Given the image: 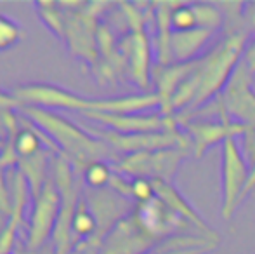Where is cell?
I'll list each match as a JSON object with an SVG mask.
<instances>
[{
    "label": "cell",
    "instance_id": "1",
    "mask_svg": "<svg viewBox=\"0 0 255 254\" xmlns=\"http://www.w3.org/2000/svg\"><path fill=\"white\" fill-rule=\"evenodd\" d=\"M21 113L33 126H37L59 150V157L78 166H91L108 157H113V150L101 139L94 138L91 132L80 129L57 112L37 106H21Z\"/></svg>",
    "mask_w": 255,
    "mask_h": 254
},
{
    "label": "cell",
    "instance_id": "2",
    "mask_svg": "<svg viewBox=\"0 0 255 254\" xmlns=\"http://www.w3.org/2000/svg\"><path fill=\"white\" fill-rule=\"evenodd\" d=\"M250 173L252 169L243 155L238 138L226 139L221 145V209L224 220H231L238 206L243 202Z\"/></svg>",
    "mask_w": 255,
    "mask_h": 254
},
{
    "label": "cell",
    "instance_id": "3",
    "mask_svg": "<svg viewBox=\"0 0 255 254\" xmlns=\"http://www.w3.org/2000/svg\"><path fill=\"white\" fill-rule=\"evenodd\" d=\"M219 117H177L179 127L191 141V150L196 159L215 145H222L229 138H242L249 127L233 122L222 106L219 96Z\"/></svg>",
    "mask_w": 255,
    "mask_h": 254
},
{
    "label": "cell",
    "instance_id": "4",
    "mask_svg": "<svg viewBox=\"0 0 255 254\" xmlns=\"http://www.w3.org/2000/svg\"><path fill=\"white\" fill-rule=\"evenodd\" d=\"M186 148H163L154 152H139L122 157L113 171L127 178H146L172 183L181 164L189 155Z\"/></svg>",
    "mask_w": 255,
    "mask_h": 254
},
{
    "label": "cell",
    "instance_id": "5",
    "mask_svg": "<svg viewBox=\"0 0 255 254\" xmlns=\"http://www.w3.org/2000/svg\"><path fill=\"white\" fill-rule=\"evenodd\" d=\"M52 178L61 193V213L54 230V246H56V254H68L71 242V221L80 199L73 183L71 164L64 157H56L52 160Z\"/></svg>",
    "mask_w": 255,
    "mask_h": 254
},
{
    "label": "cell",
    "instance_id": "6",
    "mask_svg": "<svg viewBox=\"0 0 255 254\" xmlns=\"http://www.w3.org/2000/svg\"><path fill=\"white\" fill-rule=\"evenodd\" d=\"M252 80L254 73L242 59L221 94L228 117L245 127H255V89Z\"/></svg>",
    "mask_w": 255,
    "mask_h": 254
},
{
    "label": "cell",
    "instance_id": "7",
    "mask_svg": "<svg viewBox=\"0 0 255 254\" xmlns=\"http://www.w3.org/2000/svg\"><path fill=\"white\" fill-rule=\"evenodd\" d=\"M89 120L110 131L120 134H151V132L177 131V115H165L161 112L125 113V115H108V113H84Z\"/></svg>",
    "mask_w": 255,
    "mask_h": 254
},
{
    "label": "cell",
    "instance_id": "8",
    "mask_svg": "<svg viewBox=\"0 0 255 254\" xmlns=\"http://www.w3.org/2000/svg\"><path fill=\"white\" fill-rule=\"evenodd\" d=\"M61 213V193L54 181L52 174L45 183L44 190L35 199V211L31 216L30 234H28L26 249L30 253L42 251L44 244L49 241L51 234L54 235L57 220Z\"/></svg>",
    "mask_w": 255,
    "mask_h": 254
},
{
    "label": "cell",
    "instance_id": "9",
    "mask_svg": "<svg viewBox=\"0 0 255 254\" xmlns=\"http://www.w3.org/2000/svg\"><path fill=\"white\" fill-rule=\"evenodd\" d=\"M122 59H125L127 71L130 73V78L141 89H148L151 82L149 63H151V44L146 37L144 30L130 31V35L124 38L120 45Z\"/></svg>",
    "mask_w": 255,
    "mask_h": 254
},
{
    "label": "cell",
    "instance_id": "10",
    "mask_svg": "<svg viewBox=\"0 0 255 254\" xmlns=\"http://www.w3.org/2000/svg\"><path fill=\"white\" fill-rule=\"evenodd\" d=\"M214 31L195 28L189 31H172L170 35V54L172 63H193L203 58L215 38ZM214 45V44H212Z\"/></svg>",
    "mask_w": 255,
    "mask_h": 254
},
{
    "label": "cell",
    "instance_id": "11",
    "mask_svg": "<svg viewBox=\"0 0 255 254\" xmlns=\"http://www.w3.org/2000/svg\"><path fill=\"white\" fill-rule=\"evenodd\" d=\"M153 185H154L156 197L168 207V209H172L175 214H179V216L184 218L186 221H189V223L198 228L202 234L208 235V237H217V234H215L202 218H200V214L186 202V199L179 193V190L174 185L167 183V181H160V180H153Z\"/></svg>",
    "mask_w": 255,
    "mask_h": 254
},
{
    "label": "cell",
    "instance_id": "12",
    "mask_svg": "<svg viewBox=\"0 0 255 254\" xmlns=\"http://www.w3.org/2000/svg\"><path fill=\"white\" fill-rule=\"evenodd\" d=\"M26 180L17 171L16 176H14L12 187H10V192H12V213H10L9 223L5 225L3 232L0 234V254H10L12 244L16 241V235L19 232L21 223H23V213L24 206H26Z\"/></svg>",
    "mask_w": 255,
    "mask_h": 254
},
{
    "label": "cell",
    "instance_id": "13",
    "mask_svg": "<svg viewBox=\"0 0 255 254\" xmlns=\"http://www.w3.org/2000/svg\"><path fill=\"white\" fill-rule=\"evenodd\" d=\"M219 239L203 237V235H177L148 254H207L217 248Z\"/></svg>",
    "mask_w": 255,
    "mask_h": 254
},
{
    "label": "cell",
    "instance_id": "14",
    "mask_svg": "<svg viewBox=\"0 0 255 254\" xmlns=\"http://www.w3.org/2000/svg\"><path fill=\"white\" fill-rule=\"evenodd\" d=\"M49 153L47 152H40L37 155L30 157V159H21L19 160V166H21V171L19 173L24 176L28 183V190H30L31 197L37 199L40 195V192L44 190L45 183L49 181L47 176V171H49Z\"/></svg>",
    "mask_w": 255,
    "mask_h": 254
},
{
    "label": "cell",
    "instance_id": "15",
    "mask_svg": "<svg viewBox=\"0 0 255 254\" xmlns=\"http://www.w3.org/2000/svg\"><path fill=\"white\" fill-rule=\"evenodd\" d=\"M35 7H37V12L40 16V19L47 24V28L57 38L66 37V16H64V10L61 9L59 3L37 2Z\"/></svg>",
    "mask_w": 255,
    "mask_h": 254
},
{
    "label": "cell",
    "instance_id": "16",
    "mask_svg": "<svg viewBox=\"0 0 255 254\" xmlns=\"http://www.w3.org/2000/svg\"><path fill=\"white\" fill-rule=\"evenodd\" d=\"M96 232H98V220H96L89 204L80 200L77 206V211H75L73 221H71V234L77 235L78 239L91 241L96 235Z\"/></svg>",
    "mask_w": 255,
    "mask_h": 254
},
{
    "label": "cell",
    "instance_id": "17",
    "mask_svg": "<svg viewBox=\"0 0 255 254\" xmlns=\"http://www.w3.org/2000/svg\"><path fill=\"white\" fill-rule=\"evenodd\" d=\"M170 26H172V31H189V30L198 28L193 3H184V2L172 3Z\"/></svg>",
    "mask_w": 255,
    "mask_h": 254
},
{
    "label": "cell",
    "instance_id": "18",
    "mask_svg": "<svg viewBox=\"0 0 255 254\" xmlns=\"http://www.w3.org/2000/svg\"><path fill=\"white\" fill-rule=\"evenodd\" d=\"M111 176H113V171H111V167L104 160L92 162L84 171L85 183L91 188H94V190H103L104 187H108L111 181Z\"/></svg>",
    "mask_w": 255,
    "mask_h": 254
},
{
    "label": "cell",
    "instance_id": "19",
    "mask_svg": "<svg viewBox=\"0 0 255 254\" xmlns=\"http://www.w3.org/2000/svg\"><path fill=\"white\" fill-rule=\"evenodd\" d=\"M23 37L19 24L14 19L5 16H0V51H7V49L14 47Z\"/></svg>",
    "mask_w": 255,
    "mask_h": 254
},
{
    "label": "cell",
    "instance_id": "20",
    "mask_svg": "<svg viewBox=\"0 0 255 254\" xmlns=\"http://www.w3.org/2000/svg\"><path fill=\"white\" fill-rule=\"evenodd\" d=\"M130 197L137 204H146V202H149V200H153L154 197H156L153 181L146 180V178H132Z\"/></svg>",
    "mask_w": 255,
    "mask_h": 254
},
{
    "label": "cell",
    "instance_id": "21",
    "mask_svg": "<svg viewBox=\"0 0 255 254\" xmlns=\"http://www.w3.org/2000/svg\"><path fill=\"white\" fill-rule=\"evenodd\" d=\"M5 169L7 166L0 159V213L10 216V213H12V192L7 185Z\"/></svg>",
    "mask_w": 255,
    "mask_h": 254
},
{
    "label": "cell",
    "instance_id": "22",
    "mask_svg": "<svg viewBox=\"0 0 255 254\" xmlns=\"http://www.w3.org/2000/svg\"><path fill=\"white\" fill-rule=\"evenodd\" d=\"M238 139L242 141V152L249 162L250 169H255V127H249Z\"/></svg>",
    "mask_w": 255,
    "mask_h": 254
},
{
    "label": "cell",
    "instance_id": "23",
    "mask_svg": "<svg viewBox=\"0 0 255 254\" xmlns=\"http://www.w3.org/2000/svg\"><path fill=\"white\" fill-rule=\"evenodd\" d=\"M16 108H21V103L14 98V94H9V92L0 91V122L3 120V117L7 113L14 112ZM3 126V124H2Z\"/></svg>",
    "mask_w": 255,
    "mask_h": 254
},
{
    "label": "cell",
    "instance_id": "24",
    "mask_svg": "<svg viewBox=\"0 0 255 254\" xmlns=\"http://www.w3.org/2000/svg\"><path fill=\"white\" fill-rule=\"evenodd\" d=\"M242 16H243V24H245L249 35L255 38V2H247L242 7Z\"/></svg>",
    "mask_w": 255,
    "mask_h": 254
},
{
    "label": "cell",
    "instance_id": "25",
    "mask_svg": "<svg viewBox=\"0 0 255 254\" xmlns=\"http://www.w3.org/2000/svg\"><path fill=\"white\" fill-rule=\"evenodd\" d=\"M243 63L250 68V71L255 75V38H250L249 45L245 49V54H243Z\"/></svg>",
    "mask_w": 255,
    "mask_h": 254
},
{
    "label": "cell",
    "instance_id": "26",
    "mask_svg": "<svg viewBox=\"0 0 255 254\" xmlns=\"http://www.w3.org/2000/svg\"><path fill=\"white\" fill-rule=\"evenodd\" d=\"M5 136H7V131H5V127L2 126V122H0V141L5 139Z\"/></svg>",
    "mask_w": 255,
    "mask_h": 254
},
{
    "label": "cell",
    "instance_id": "27",
    "mask_svg": "<svg viewBox=\"0 0 255 254\" xmlns=\"http://www.w3.org/2000/svg\"><path fill=\"white\" fill-rule=\"evenodd\" d=\"M42 254H56V253H44V251H42Z\"/></svg>",
    "mask_w": 255,
    "mask_h": 254
}]
</instances>
